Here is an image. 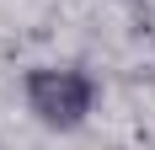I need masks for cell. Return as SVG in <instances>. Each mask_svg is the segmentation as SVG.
I'll list each match as a JSON object with an SVG mask.
<instances>
[{
	"instance_id": "1",
	"label": "cell",
	"mask_w": 155,
	"mask_h": 150,
	"mask_svg": "<svg viewBox=\"0 0 155 150\" xmlns=\"http://www.w3.org/2000/svg\"><path fill=\"white\" fill-rule=\"evenodd\" d=\"M96 97H102V86H96V75L86 64H32L21 75L27 113L43 129H54V134H75L96 113Z\"/></svg>"
},
{
	"instance_id": "2",
	"label": "cell",
	"mask_w": 155,
	"mask_h": 150,
	"mask_svg": "<svg viewBox=\"0 0 155 150\" xmlns=\"http://www.w3.org/2000/svg\"><path fill=\"white\" fill-rule=\"evenodd\" d=\"M102 150H123V145H102Z\"/></svg>"
}]
</instances>
